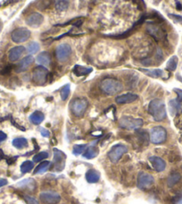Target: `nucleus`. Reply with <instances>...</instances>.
Returning a JSON list of instances; mask_svg holds the SVG:
<instances>
[{
    "label": "nucleus",
    "mask_w": 182,
    "mask_h": 204,
    "mask_svg": "<svg viewBox=\"0 0 182 204\" xmlns=\"http://www.w3.org/2000/svg\"><path fill=\"white\" fill-rule=\"evenodd\" d=\"M37 61L39 64H40V66H48L51 62L49 53H48V52L40 53L37 57Z\"/></svg>",
    "instance_id": "23"
},
{
    "label": "nucleus",
    "mask_w": 182,
    "mask_h": 204,
    "mask_svg": "<svg viewBox=\"0 0 182 204\" xmlns=\"http://www.w3.org/2000/svg\"><path fill=\"white\" fill-rule=\"evenodd\" d=\"M167 138V132L162 126H155L152 128L150 132V140L154 144L163 143Z\"/></svg>",
    "instance_id": "5"
},
{
    "label": "nucleus",
    "mask_w": 182,
    "mask_h": 204,
    "mask_svg": "<svg viewBox=\"0 0 182 204\" xmlns=\"http://www.w3.org/2000/svg\"><path fill=\"white\" fill-rule=\"evenodd\" d=\"M155 182V179L153 177V176L144 173V172H140L138 176V187L141 189V190H146L148 189L153 185Z\"/></svg>",
    "instance_id": "10"
},
{
    "label": "nucleus",
    "mask_w": 182,
    "mask_h": 204,
    "mask_svg": "<svg viewBox=\"0 0 182 204\" xmlns=\"http://www.w3.org/2000/svg\"><path fill=\"white\" fill-rule=\"evenodd\" d=\"M48 157V153L46 151H41V152L36 154L33 157V161L34 162H40L44 159H46Z\"/></svg>",
    "instance_id": "34"
},
{
    "label": "nucleus",
    "mask_w": 182,
    "mask_h": 204,
    "mask_svg": "<svg viewBox=\"0 0 182 204\" xmlns=\"http://www.w3.org/2000/svg\"><path fill=\"white\" fill-rule=\"evenodd\" d=\"M39 132H40V134H41V135L43 137H49L50 136V133L48 130H47V129H45V128H40L39 129Z\"/></svg>",
    "instance_id": "40"
},
{
    "label": "nucleus",
    "mask_w": 182,
    "mask_h": 204,
    "mask_svg": "<svg viewBox=\"0 0 182 204\" xmlns=\"http://www.w3.org/2000/svg\"><path fill=\"white\" fill-rule=\"evenodd\" d=\"M34 58L33 57L31 56H28L24 57L23 60L20 61V63L18 64V66H16V72L21 73V72H24L25 70H27L29 66L33 63Z\"/></svg>",
    "instance_id": "18"
},
{
    "label": "nucleus",
    "mask_w": 182,
    "mask_h": 204,
    "mask_svg": "<svg viewBox=\"0 0 182 204\" xmlns=\"http://www.w3.org/2000/svg\"><path fill=\"white\" fill-rule=\"evenodd\" d=\"M82 23H83L82 20H78V21H76V22H74V23H72V25L77 26V27H80V26L82 24Z\"/></svg>",
    "instance_id": "45"
},
{
    "label": "nucleus",
    "mask_w": 182,
    "mask_h": 204,
    "mask_svg": "<svg viewBox=\"0 0 182 204\" xmlns=\"http://www.w3.org/2000/svg\"><path fill=\"white\" fill-rule=\"evenodd\" d=\"M71 54H72V48L70 47V45H68L66 43H62L58 45L56 49V58L61 63H64L69 59Z\"/></svg>",
    "instance_id": "9"
},
{
    "label": "nucleus",
    "mask_w": 182,
    "mask_h": 204,
    "mask_svg": "<svg viewBox=\"0 0 182 204\" xmlns=\"http://www.w3.org/2000/svg\"><path fill=\"white\" fill-rule=\"evenodd\" d=\"M24 199H25V201L27 202V203L28 204H39V202H38V201H37L35 198H33V197L25 195Z\"/></svg>",
    "instance_id": "39"
},
{
    "label": "nucleus",
    "mask_w": 182,
    "mask_h": 204,
    "mask_svg": "<svg viewBox=\"0 0 182 204\" xmlns=\"http://www.w3.org/2000/svg\"><path fill=\"white\" fill-rule=\"evenodd\" d=\"M180 142H182V135H181V137H180Z\"/></svg>",
    "instance_id": "48"
},
{
    "label": "nucleus",
    "mask_w": 182,
    "mask_h": 204,
    "mask_svg": "<svg viewBox=\"0 0 182 204\" xmlns=\"http://www.w3.org/2000/svg\"><path fill=\"white\" fill-rule=\"evenodd\" d=\"M139 99V96L137 94L134 93H125L122 95H119L117 96L115 99V101L117 104H129V103H132L135 100H137Z\"/></svg>",
    "instance_id": "14"
},
{
    "label": "nucleus",
    "mask_w": 182,
    "mask_h": 204,
    "mask_svg": "<svg viewBox=\"0 0 182 204\" xmlns=\"http://www.w3.org/2000/svg\"><path fill=\"white\" fill-rule=\"evenodd\" d=\"M169 16L171 18H172L174 21L176 22H181L182 21V16L180 15H169Z\"/></svg>",
    "instance_id": "42"
},
{
    "label": "nucleus",
    "mask_w": 182,
    "mask_h": 204,
    "mask_svg": "<svg viewBox=\"0 0 182 204\" xmlns=\"http://www.w3.org/2000/svg\"><path fill=\"white\" fill-rule=\"evenodd\" d=\"M25 52V48L23 46H18L13 48L11 50L9 51L8 58L11 62H15L19 59Z\"/></svg>",
    "instance_id": "17"
},
{
    "label": "nucleus",
    "mask_w": 182,
    "mask_h": 204,
    "mask_svg": "<svg viewBox=\"0 0 182 204\" xmlns=\"http://www.w3.org/2000/svg\"><path fill=\"white\" fill-rule=\"evenodd\" d=\"M45 119V116L44 114L40 112V111H35L34 113H32L31 116H30V120L31 122L34 124V125H39L41 124L42 122L44 121Z\"/></svg>",
    "instance_id": "20"
},
{
    "label": "nucleus",
    "mask_w": 182,
    "mask_h": 204,
    "mask_svg": "<svg viewBox=\"0 0 182 204\" xmlns=\"http://www.w3.org/2000/svg\"><path fill=\"white\" fill-rule=\"evenodd\" d=\"M127 151L128 148L125 145L116 144L108 152V157L113 163H117Z\"/></svg>",
    "instance_id": "6"
},
{
    "label": "nucleus",
    "mask_w": 182,
    "mask_h": 204,
    "mask_svg": "<svg viewBox=\"0 0 182 204\" xmlns=\"http://www.w3.org/2000/svg\"><path fill=\"white\" fill-rule=\"evenodd\" d=\"M137 134L139 136V139L142 141V142H147L149 140V137L148 134H147V133L146 132V131H143V130H139V131H137Z\"/></svg>",
    "instance_id": "37"
},
{
    "label": "nucleus",
    "mask_w": 182,
    "mask_h": 204,
    "mask_svg": "<svg viewBox=\"0 0 182 204\" xmlns=\"http://www.w3.org/2000/svg\"><path fill=\"white\" fill-rule=\"evenodd\" d=\"M119 125L127 130H136L143 125V120L131 117H122L119 121Z\"/></svg>",
    "instance_id": "4"
},
{
    "label": "nucleus",
    "mask_w": 182,
    "mask_h": 204,
    "mask_svg": "<svg viewBox=\"0 0 182 204\" xmlns=\"http://www.w3.org/2000/svg\"><path fill=\"white\" fill-rule=\"evenodd\" d=\"M148 113L157 122L163 121L166 117V108L164 102L162 100H153L148 105Z\"/></svg>",
    "instance_id": "2"
},
{
    "label": "nucleus",
    "mask_w": 182,
    "mask_h": 204,
    "mask_svg": "<svg viewBox=\"0 0 182 204\" xmlns=\"http://www.w3.org/2000/svg\"><path fill=\"white\" fill-rule=\"evenodd\" d=\"M0 6H1V5H0Z\"/></svg>",
    "instance_id": "49"
},
{
    "label": "nucleus",
    "mask_w": 182,
    "mask_h": 204,
    "mask_svg": "<svg viewBox=\"0 0 182 204\" xmlns=\"http://www.w3.org/2000/svg\"><path fill=\"white\" fill-rule=\"evenodd\" d=\"M87 149V145L86 144H79V145H75L73 147V150H72V153L74 155H80L81 153L84 152V151Z\"/></svg>",
    "instance_id": "35"
},
{
    "label": "nucleus",
    "mask_w": 182,
    "mask_h": 204,
    "mask_svg": "<svg viewBox=\"0 0 182 204\" xmlns=\"http://www.w3.org/2000/svg\"><path fill=\"white\" fill-rule=\"evenodd\" d=\"M147 32L156 41L163 40V38L165 37V34L163 33V30L158 26L148 25L147 26Z\"/></svg>",
    "instance_id": "15"
},
{
    "label": "nucleus",
    "mask_w": 182,
    "mask_h": 204,
    "mask_svg": "<svg viewBox=\"0 0 182 204\" xmlns=\"http://www.w3.org/2000/svg\"><path fill=\"white\" fill-rule=\"evenodd\" d=\"M100 89L104 93L107 94L109 96H113L119 93L122 91L123 85L122 83L114 78H106L104 79L100 83Z\"/></svg>",
    "instance_id": "1"
},
{
    "label": "nucleus",
    "mask_w": 182,
    "mask_h": 204,
    "mask_svg": "<svg viewBox=\"0 0 182 204\" xmlns=\"http://www.w3.org/2000/svg\"><path fill=\"white\" fill-rule=\"evenodd\" d=\"M94 1H96V0H94Z\"/></svg>",
    "instance_id": "50"
},
{
    "label": "nucleus",
    "mask_w": 182,
    "mask_h": 204,
    "mask_svg": "<svg viewBox=\"0 0 182 204\" xmlns=\"http://www.w3.org/2000/svg\"><path fill=\"white\" fill-rule=\"evenodd\" d=\"M27 50H28L29 53H31V54H36L38 51L39 50V43L35 42V41L31 42L28 45V47H27Z\"/></svg>",
    "instance_id": "32"
},
{
    "label": "nucleus",
    "mask_w": 182,
    "mask_h": 204,
    "mask_svg": "<svg viewBox=\"0 0 182 204\" xmlns=\"http://www.w3.org/2000/svg\"><path fill=\"white\" fill-rule=\"evenodd\" d=\"M100 179V174L98 171L95 169H89L86 173V180L90 183V184H95L97 183Z\"/></svg>",
    "instance_id": "19"
},
{
    "label": "nucleus",
    "mask_w": 182,
    "mask_h": 204,
    "mask_svg": "<svg viewBox=\"0 0 182 204\" xmlns=\"http://www.w3.org/2000/svg\"><path fill=\"white\" fill-rule=\"evenodd\" d=\"M13 145L16 149H23V148L28 146V141L25 138H23V137L15 138V139L13 140Z\"/></svg>",
    "instance_id": "27"
},
{
    "label": "nucleus",
    "mask_w": 182,
    "mask_h": 204,
    "mask_svg": "<svg viewBox=\"0 0 182 204\" xmlns=\"http://www.w3.org/2000/svg\"><path fill=\"white\" fill-rule=\"evenodd\" d=\"M177 9H178V10H182L181 4H180L179 2L177 3Z\"/></svg>",
    "instance_id": "47"
},
{
    "label": "nucleus",
    "mask_w": 182,
    "mask_h": 204,
    "mask_svg": "<svg viewBox=\"0 0 182 204\" xmlns=\"http://www.w3.org/2000/svg\"><path fill=\"white\" fill-rule=\"evenodd\" d=\"M89 107V102L84 98L75 99L71 104V110L77 117H81Z\"/></svg>",
    "instance_id": "3"
},
{
    "label": "nucleus",
    "mask_w": 182,
    "mask_h": 204,
    "mask_svg": "<svg viewBox=\"0 0 182 204\" xmlns=\"http://www.w3.org/2000/svg\"><path fill=\"white\" fill-rule=\"evenodd\" d=\"M70 91H71V87L70 84L64 85L63 87V89L61 90V98L63 100H66L70 95Z\"/></svg>",
    "instance_id": "33"
},
{
    "label": "nucleus",
    "mask_w": 182,
    "mask_h": 204,
    "mask_svg": "<svg viewBox=\"0 0 182 204\" xmlns=\"http://www.w3.org/2000/svg\"><path fill=\"white\" fill-rule=\"evenodd\" d=\"M51 165V162L50 161H43L40 164L38 165V167L34 169L33 174H42L44 172H46L47 170L48 169L49 166Z\"/></svg>",
    "instance_id": "28"
},
{
    "label": "nucleus",
    "mask_w": 182,
    "mask_h": 204,
    "mask_svg": "<svg viewBox=\"0 0 182 204\" xmlns=\"http://www.w3.org/2000/svg\"><path fill=\"white\" fill-rule=\"evenodd\" d=\"M141 72L146 74L147 75L154 78H159L163 75V72L160 69H154V70H148V69H140Z\"/></svg>",
    "instance_id": "24"
},
{
    "label": "nucleus",
    "mask_w": 182,
    "mask_h": 204,
    "mask_svg": "<svg viewBox=\"0 0 182 204\" xmlns=\"http://www.w3.org/2000/svg\"><path fill=\"white\" fill-rule=\"evenodd\" d=\"M31 37V32L27 28H17L12 34L11 39L14 43H23L28 40Z\"/></svg>",
    "instance_id": "7"
},
{
    "label": "nucleus",
    "mask_w": 182,
    "mask_h": 204,
    "mask_svg": "<svg viewBox=\"0 0 182 204\" xmlns=\"http://www.w3.org/2000/svg\"><path fill=\"white\" fill-rule=\"evenodd\" d=\"M149 161L152 164L153 168L157 172H162L166 168L165 161L157 156H153L149 158Z\"/></svg>",
    "instance_id": "16"
},
{
    "label": "nucleus",
    "mask_w": 182,
    "mask_h": 204,
    "mask_svg": "<svg viewBox=\"0 0 182 204\" xmlns=\"http://www.w3.org/2000/svg\"><path fill=\"white\" fill-rule=\"evenodd\" d=\"M39 198L41 202L45 204H56L60 202V195L54 192H44L41 193Z\"/></svg>",
    "instance_id": "12"
},
{
    "label": "nucleus",
    "mask_w": 182,
    "mask_h": 204,
    "mask_svg": "<svg viewBox=\"0 0 182 204\" xmlns=\"http://www.w3.org/2000/svg\"><path fill=\"white\" fill-rule=\"evenodd\" d=\"M50 5H51V0H40L39 4L38 5V8L40 10H45L49 7Z\"/></svg>",
    "instance_id": "38"
},
{
    "label": "nucleus",
    "mask_w": 182,
    "mask_h": 204,
    "mask_svg": "<svg viewBox=\"0 0 182 204\" xmlns=\"http://www.w3.org/2000/svg\"><path fill=\"white\" fill-rule=\"evenodd\" d=\"M174 91H175V92H176L177 95H178V100H179V101L182 102V90H180V89H175Z\"/></svg>",
    "instance_id": "41"
},
{
    "label": "nucleus",
    "mask_w": 182,
    "mask_h": 204,
    "mask_svg": "<svg viewBox=\"0 0 182 204\" xmlns=\"http://www.w3.org/2000/svg\"><path fill=\"white\" fill-rule=\"evenodd\" d=\"M99 152L98 149L95 146H91L86 149V151L83 152V157L88 159H94L97 156V154Z\"/></svg>",
    "instance_id": "21"
},
{
    "label": "nucleus",
    "mask_w": 182,
    "mask_h": 204,
    "mask_svg": "<svg viewBox=\"0 0 182 204\" xmlns=\"http://www.w3.org/2000/svg\"><path fill=\"white\" fill-rule=\"evenodd\" d=\"M10 71H11V66H7V67H6L3 71H2V74H8V73H10Z\"/></svg>",
    "instance_id": "46"
},
{
    "label": "nucleus",
    "mask_w": 182,
    "mask_h": 204,
    "mask_svg": "<svg viewBox=\"0 0 182 204\" xmlns=\"http://www.w3.org/2000/svg\"><path fill=\"white\" fill-rule=\"evenodd\" d=\"M177 66H178V57H171L169 61H168V63H167V70H169V71H175L176 70V68H177Z\"/></svg>",
    "instance_id": "31"
},
{
    "label": "nucleus",
    "mask_w": 182,
    "mask_h": 204,
    "mask_svg": "<svg viewBox=\"0 0 182 204\" xmlns=\"http://www.w3.org/2000/svg\"><path fill=\"white\" fill-rule=\"evenodd\" d=\"M65 154L57 149H54V169L60 172L65 166Z\"/></svg>",
    "instance_id": "11"
},
{
    "label": "nucleus",
    "mask_w": 182,
    "mask_h": 204,
    "mask_svg": "<svg viewBox=\"0 0 182 204\" xmlns=\"http://www.w3.org/2000/svg\"><path fill=\"white\" fill-rule=\"evenodd\" d=\"M44 21V17L39 13H34L31 14L30 16L27 18L26 20V23L31 27L37 28L39 26L41 25V23Z\"/></svg>",
    "instance_id": "13"
},
{
    "label": "nucleus",
    "mask_w": 182,
    "mask_h": 204,
    "mask_svg": "<svg viewBox=\"0 0 182 204\" xmlns=\"http://www.w3.org/2000/svg\"><path fill=\"white\" fill-rule=\"evenodd\" d=\"M72 71L75 74V75L77 76H84V75H88L89 74H90L92 72V68L84 67L81 66H75Z\"/></svg>",
    "instance_id": "22"
},
{
    "label": "nucleus",
    "mask_w": 182,
    "mask_h": 204,
    "mask_svg": "<svg viewBox=\"0 0 182 204\" xmlns=\"http://www.w3.org/2000/svg\"><path fill=\"white\" fill-rule=\"evenodd\" d=\"M34 168V164L33 162L30 161V160H26L24 161L22 165H21V171H22V173H29V172H31L32 168Z\"/></svg>",
    "instance_id": "30"
},
{
    "label": "nucleus",
    "mask_w": 182,
    "mask_h": 204,
    "mask_svg": "<svg viewBox=\"0 0 182 204\" xmlns=\"http://www.w3.org/2000/svg\"><path fill=\"white\" fill-rule=\"evenodd\" d=\"M6 134H5V133H3V132H1L0 131V142H2L3 141H5L6 139Z\"/></svg>",
    "instance_id": "43"
},
{
    "label": "nucleus",
    "mask_w": 182,
    "mask_h": 204,
    "mask_svg": "<svg viewBox=\"0 0 182 204\" xmlns=\"http://www.w3.org/2000/svg\"><path fill=\"white\" fill-rule=\"evenodd\" d=\"M48 76V71L43 66H39L34 68L32 79L34 83H36L37 84H44L47 82Z\"/></svg>",
    "instance_id": "8"
},
{
    "label": "nucleus",
    "mask_w": 182,
    "mask_h": 204,
    "mask_svg": "<svg viewBox=\"0 0 182 204\" xmlns=\"http://www.w3.org/2000/svg\"><path fill=\"white\" fill-rule=\"evenodd\" d=\"M181 178V176L179 173H173L172 174L168 179H167V185L169 187H173L176 184L179 183V181Z\"/></svg>",
    "instance_id": "26"
},
{
    "label": "nucleus",
    "mask_w": 182,
    "mask_h": 204,
    "mask_svg": "<svg viewBox=\"0 0 182 204\" xmlns=\"http://www.w3.org/2000/svg\"><path fill=\"white\" fill-rule=\"evenodd\" d=\"M35 181H34L33 179H25V180H23V181H22V182H20L18 185H17V186L19 187H30V185L31 186H33L34 185H35Z\"/></svg>",
    "instance_id": "36"
},
{
    "label": "nucleus",
    "mask_w": 182,
    "mask_h": 204,
    "mask_svg": "<svg viewBox=\"0 0 182 204\" xmlns=\"http://www.w3.org/2000/svg\"><path fill=\"white\" fill-rule=\"evenodd\" d=\"M7 185V180H6V179L0 178V187L5 186V185Z\"/></svg>",
    "instance_id": "44"
},
{
    "label": "nucleus",
    "mask_w": 182,
    "mask_h": 204,
    "mask_svg": "<svg viewBox=\"0 0 182 204\" xmlns=\"http://www.w3.org/2000/svg\"><path fill=\"white\" fill-rule=\"evenodd\" d=\"M169 108L172 116H175L180 109V104L177 100H172L169 102Z\"/></svg>",
    "instance_id": "25"
},
{
    "label": "nucleus",
    "mask_w": 182,
    "mask_h": 204,
    "mask_svg": "<svg viewBox=\"0 0 182 204\" xmlns=\"http://www.w3.org/2000/svg\"><path fill=\"white\" fill-rule=\"evenodd\" d=\"M69 4H70L69 0H56L55 6L58 12H64L68 8Z\"/></svg>",
    "instance_id": "29"
}]
</instances>
